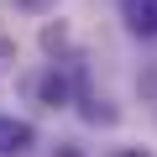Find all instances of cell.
I'll return each instance as SVG.
<instances>
[{
  "mask_svg": "<svg viewBox=\"0 0 157 157\" xmlns=\"http://www.w3.org/2000/svg\"><path fill=\"white\" fill-rule=\"evenodd\" d=\"M37 147V131L26 121H11V115H0V157H26Z\"/></svg>",
  "mask_w": 157,
  "mask_h": 157,
  "instance_id": "obj_1",
  "label": "cell"
},
{
  "mask_svg": "<svg viewBox=\"0 0 157 157\" xmlns=\"http://www.w3.org/2000/svg\"><path fill=\"white\" fill-rule=\"evenodd\" d=\"M121 16L136 37H157V0H121Z\"/></svg>",
  "mask_w": 157,
  "mask_h": 157,
  "instance_id": "obj_2",
  "label": "cell"
},
{
  "mask_svg": "<svg viewBox=\"0 0 157 157\" xmlns=\"http://www.w3.org/2000/svg\"><path fill=\"white\" fill-rule=\"evenodd\" d=\"M37 94H42V105H52V110H58V105H68V100H73V78H68L63 68H52L42 84H37Z\"/></svg>",
  "mask_w": 157,
  "mask_h": 157,
  "instance_id": "obj_3",
  "label": "cell"
},
{
  "mask_svg": "<svg viewBox=\"0 0 157 157\" xmlns=\"http://www.w3.org/2000/svg\"><path fill=\"white\" fill-rule=\"evenodd\" d=\"M42 47H47V52H63V47H68V32H63V26H42Z\"/></svg>",
  "mask_w": 157,
  "mask_h": 157,
  "instance_id": "obj_4",
  "label": "cell"
},
{
  "mask_svg": "<svg viewBox=\"0 0 157 157\" xmlns=\"http://www.w3.org/2000/svg\"><path fill=\"white\" fill-rule=\"evenodd\" d=\"M11 63H16V42L0 37V73H11Z\"/></svg>",
  "mask_w": 157,
  "mask_h": 157,
  "instance_id": "obj_5",
  "label": "cell"
},
{
  "mask_svg": "<svg viewBox=\"0 0 157 157\" xmlns=\"http://www.w3.org/2000/svg\"><path fill=\"white\" fill-rule=\"evenodd\" d=\"M21 6H26V11H47L52 0H21Z\"/></svg>",
  "mask_w": 157,
  "mask_h": 157,
  "instance_id": "obj_6",
  "label": "cell"
},
{
  "mask_svg": "<svg viewBox=\"0 0 157 157\" xmlns=\"http://www.w3.org/2000/svg\"><path fill=\"white\" fill-rule=\"evenodd\" d=\"M58 157H84V152H78V147H58Z\"/></svg>",
  "mask_w": 157,
  "mask_h": 157,
  "instance_id": "obj_7",
  "label": "cell"
},
{
  "mask_svg": "<svg viewBox=\"0 0 157 157\" xmlns=\"http://www.w3.org/2000/svg\"><path fill=\"white\" fill-rule=\"evenodd\" d=\"M115 157H141V152H115Z\"/></svg>",
  "mask_w": 157,
  "mask_h": 157,
  "instance_id": "obj_8",
  "label": "cell"
}]
</instances>
